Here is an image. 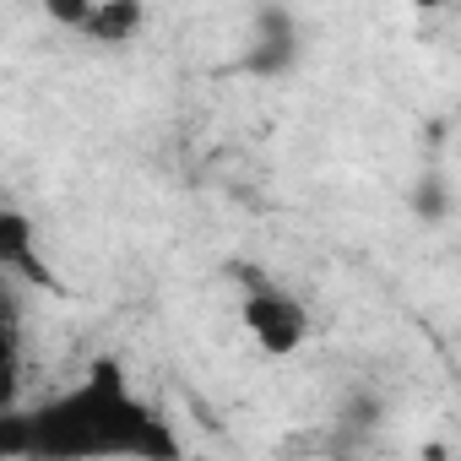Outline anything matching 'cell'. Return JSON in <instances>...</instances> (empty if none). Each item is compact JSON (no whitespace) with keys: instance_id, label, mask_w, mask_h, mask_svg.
Wrapping results in <instances>:
<instances>
[{"instance_id":"277c9868","label":"cell","mask_w":461,"mask_h":461,"mask_svg":"<svg viewBox=\"0 0 461 461\" xmlns=\"http://www.w3.org/2000/svg\"><path fill=\"white\" fill-rule=\"evenodd\" d=\"M299 66V23L288 6H261L256 17V39L245 50V71L250 77H288Z\"/></svg>"},{"instance_id":"6da1fadb","label":"cell","mask_w":461,"mask_h":461,"mask_svg":"<svg viewBox=\"0 0 461 461\" xmlns=\"http://www.w3.org/2000/svg\"><path fill=\"white\" fill-rule=\"evenodd\" d=\"M23 456L87 461V456H179L168 423L131 391L114 358H98L77 391L23 412Z\"/></svg>"},{"instance_id":"5b68a950","label":"cell","mask_w":461,"mask_h":461,"mask_svg":"<svg viewBox=\"0 0 461 461\" xmlns=\"http://www.w3.org/2000/svg\"><path fill=\"white\" fill-rule=\"evenodd\" d=\"M23 391V299L12 277L0 272V412Z\"/></svg>"},{"instance_id":"7a4b0ae2","label":"cell","mask_w":461,"mask_h":461,"mask_svg":"<svg viewBox=\"0 0 461 461\" xmlns=\"http://www.w3.org/2000/svg\"><path fill=\"white\" fill-rule=\"evenodd\" d=\"M240 315H245V331L256 337V348L272 353V358H288V353H299L310 342V310L288 288H277V283L250 277Z\"/></svg>"},{"instance_id":"52a82bcc","label":"cell","mask_w":461,"mask_h":461,"mask_svg":"<svg viewBox=\"0 0 461 461\" xmlns=\"http://www.w3.org/2000/svg\"><path fill=\"white\" fill-rule=\"evenodd\" d=\"M39 6H44V17H50L55 28L82 33V23H87V12H93V0H39Z\"/></svg>"},{"instance_id":"3957f363","label":"cell","mask_w":461,"mask_h":461,"mask_svg":"<svg viewBox=\"0 0 461 461\" xmlns=\"http://www.w3.org/2000/svg\"><path fill=\"white\" fill-rule=\"evenodd\" d=\"M0 272L23 277V283H33L44 294H60V277L39 250V222L23 206H6V201H0Z\"/></svg>"},{"instance_id":"8992f818","label":"cell","mask_w":461,"mask_h":461,"mask_svg":"<svg viewBox=\"0 0 461 461\" xmlns=\"http://www.w3.org/2000/svg\"><path fill=\"white\" fill-rule=\"evenodd\" d=\"M147 28V0H93L82 33L93 44H131Z\"/></svg>"}]
</instances>
